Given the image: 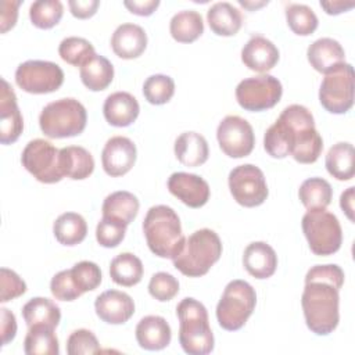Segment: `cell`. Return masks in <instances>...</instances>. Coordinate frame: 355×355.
<instances>
[{"instance_id":"cell-50","label":"cell","mask_w":355,"mask_h":355,"mask_svg":"<svg viewBox=\"0 0 355 355\" xmlns=\"http://www.w3.org/2000/svg\"><path fill=\"white\" fill-rule=\"evenodd\" d=\"M68 6L73 17L85 19L96 14L100 6V1L98 0H69Z\"/></svg>"},{"instance_id":"cell-25","label":"cell","mask_w":355,"mask_h":355,"mask_svg":"<svg viewBox=\"0 0 355 355\" xmlns=\"http://www.w3.org/2000/svg\"><path fill=\"white\" fill-rule=\"evenodd\" d=\"M207 21L214 33L219 36H233L241 28L243 15L232 3L218 1L208 8Z\"/></svg>"},{"instance_id":"cell-53","label":"cell","mask_w":355,"mask_h":355,"mask_svg":"<svg viewBox=\"0 0 355 355\" xmlns=\"http://www.w3.org/2000/svg\"><path fill=\"white\" fill-rule=\"evenodd\" d=\"M354 198H355L354 187H348L345 191L341 193V197H340V207L345 212L349 220H354Z\"/></svg>"},{"instance_id":"cell-18","label":"cell","mask_w":355,"mask_h":355,"mask_svg":"<svg viewBox=\"0 0 355 355\" xmlns=\"http://www.w3.org/2000/svg\"><path fill=\"white\" fill-rule=\"evenodd\" d=\"M97 316L108 324H123L135 313L132 297L119 290H107L94 301Z\"/></svg>"},{"instance_id":"cell-29","label":"cell","mask_w":355,"mask_h":355,"mask_svg":"<svg viewBox=\"0 0 355 355\" xmlns=\"http://www.w3.org/2000/svg\"><path fill=\"white\" fill-rule=\"evenodd\" d=\"M140 202L137 197L126 190H119L108 194L101 207L103 216L112 218L125 223L126 226L136 218Z\"/></svg>"},{"instance_id":"cell-33","label":"cell","mask_w":355,"mask_h":355,"mask_svg":"<svg viewBox=\"0 0 355 355\" xmlns=\"http://www.w3.org/2000/svg\"><path fill=\"white\" fill-rule=\"evenodd\" d=\"M22 316L28 327L33 324H47L55 329L61 319V311L50 298L35 297L22 306Z\"/></svg>"},{"instance_id":"cell-16","label":"cell","mask_w":355,"mask_h":355,"mask_svg":"<svg viewBox=\"0 0 355 355\" xmlns=\"http://www.w3.org/2000/svg\"><path fill=\"white\" fill-rule=\"evenodd\" d=\"M168 190L190 208H200L205 205L209 198V186L207 180L196 173H172L168 179Z\"/></svg>"},{"instance_id":"cell-10","label":"cell","mask_w":355,"mask_h":355,"mask_svg":"<svg viewBox=\"0 0 355 355\" xmlns=\"http://www.w3.org/2000/svg\"><path fill=\"white\" fill-rule=\"evenodd\" d=\"M21 162L42 183H57L64 178L60 166V150L44 139L31 140L22 150Z\"/></svg>"},{"instance_id":"cell-36","label":"cell","mask_w":355,"mask_h":355,"mask_svg":"<svg viewBox=\"0 0 355 355\" xmlns=\"http://www.w3.org/2000/svg\"><path fill=\"white\" fill-rule=\"evenodd\" d=\"M298 197L308 211L326 209V207L331 202L333 189L326 179L315 176L301 183Z\"/></svg>"},{"instance_id":"cell-37","label":"cell","mask_w":355,"mask_h":355,"mask_svg":"<svg viewBox=\"0 0 355 355\" xmlns=\"http://www.w3.org/2000/svg\"><path fill=\"white\" fill-rule=\"evenodd\" d=\"M286 21L290 29L300 36H308L318 28V17L306 4L291 3L286 7Z\"/></svg>"},{"instance_id":"cell-46","label":"cell","mask_w":355,"mask_h":355,"mask_svg":"<svg viewBox=\"0 0 355 355\" xmlns=\"http://www.w3.org/2000/svg\"><path fill=\"white\" fill-rule=\"evenodd\" d=\"M0 282H1V295L0 301L7 302L26 291V283L11 269H0Z\"/></svg>"},{"instance_id":"cell-1","label":"cell","mask_w":355,"mask_h":355,"mask_svg":"<svg viewBox=\"0 0 355 355\" xmlns=\"http://www.w3.org/2000/svg\"><path fill=\"white\" fill-rule=\"evenodd\" d=\"M263 147L273 158L291 155L300 164H312L322 154L323 140L311 111L301 104H291L265 132Z\"/></svg>"},{"instance_id":"cell-40","label":"cell","mask_w":355,"mask_h":355,"mask_svg":"<svg viewBox=\"0 0 355 355\" xmlns=\"http://www.w3.org/2000/svg\"><path fill=\"white\" fill-rule=\"evenodd\" d=\"M143 94L150 104H165L175 94V82L171 76L164 73L151 75L143 83Z\"/></svg>"},{"instance_id":"cell-51","label":"cell","mask_w":355,"mask_h":355,"mask_svg":"<svg viewBox=\"0 0 355 355\" xmlns=\"http://www.w3.org/2000/svg\"><path fill=\"white\" fill-rule=\"evenodd\" d=\"M123 6L133 14L147 17L151 15L159 6V0H125Z\"/></svg>"},{"instance_id":"cell-44","label":"cell","mask_w":355,"mask_h":355,"mask_svg":"<svg viewBox=\"0 0 355 355\" xmlns=\"http://www.w3.org/2000/svg\"><path fill=\"white\" fill-rule=\"evenodd\" d=\"M68 355H82V354H97L100 352V344L93 331L87 329L73 330L67 340Z\"/></svg>"},{"instance_id":"cell-23","label":"cell","mask_w":355,"mask_h":355,"mask_svg":"<svg viewBox=\"0 0 355 355\" xmlns=\"http://www.w3.org/2000/svg\"><path fill=\"white\" fill-rule=\"evenodd\" d=\"M243 265L255 279H268L276 272L277 255L268 243L254 241L244 250Z\"/></svg>"},{"instance_id":"cell-2","label":"cell","mask_w":355,"mask_h":355,"mask_svg":"<svg viewBox=\"0 0 355 355\" xmlns=\"http://www.w3.org/2000/svg\"><path fill=\"white\" fill-rule=\"evenodd\" d=\"M340 288L319 279L305 280L301 305L308 329L318 336L333 333L340 320Z\"/></svg>"},{"instance_id":"cell-13","label":"cell","mask_w":355,"mask_h":355,"mask_svg":"<svg viewBox=\"0 0 355 355\" xmlns=\"http://www.w3.org/2000/svg\"><path fill=\"white\" fill-rule=\"evenodd\" d=\"M229 189L236 202L248 208L261 205L269 194L263 172L252 164L237 165L230 171Z\"/></svg>"},{"instance_id":"cell-48","label":"cell","mask_w":355,"mask_h":355,"mask_svg":"<svg viewBox=\"0 0 355 355\" xmlns=\"http://www.w3.org/2000/svg\"><path fill=\"white\" fill-rule=\"evenodd\" d=\"M21 6V0H3L1 1V15H0V25L1 33H6L11 29L18 18V7Z\"/></svg>"},{"instance_id":"cell-19","label":"cell","mask_w":355,"mask_h":355,"mask_svg":"<svg viewBox=\"0 0 355 355\" xmlns=\"http://www.w3.org/2000/svg\"><path fill=\"white\" fill-rule=\"evenodd\" d=\"M241 61L255 72L266 73L279 61V49L269 39L254 35L241 49Z\"/></svg>"},{"instance_id":"cell-54","label":"cell","mask_w":355,"mask_h":355,"mask_svg":"<svg viewBox=\"0 0 355 355\" xmlns=\"http://www.w3.org/2000/svg\"><path fill=\"white\" fill-rule=\"evenodd\" d=\"M240 6H243L244 8H248V10H254V8H258V7H262L265 4H268V1H245V0H239Z\"/></svg>"},{"instance_id":"cell-41","label":"cell","mask_w":355,"mask_h":355,"mask_svg":"<svg viewBox=\"0 0 355 355\" xmlns=\"http://www.w3.org/2000/svg\"><path fill=\"white\" fill-rule=\"evenodd\" d=\"M72 279L83 294L86 291L96 290L101 283V270L100 266L92 261H80L71 268Z\"/></svg>"},{"instance_id":"cell-14","label":"cell","mask_w":355,"mask_h":355,"mask_svg":"<svg viewBox=\"0 0 355 355\" xmlns=\"http://www.w3.org/2000/svg\"><path fill=\"white\" fill-rule=\"evenodd\" d=\"M216 139L222 151L230 158L250 155L255 144L252 126L239 115H227L219 122Z\"/></svg>"},{"instance_id":"cell-20","label":"cell","mask_w":355,"mask_h":355,"mask_svg":"<svg viewBox=\"0 0 355 355\" xmlns=\"http://www.w3.org/2000/svg\"><path fill=\"white\" fill-rule=\"evenodd\" d=\"M147 47V35L146 31L136 24H121L111 36V49L112 51L123 58L132 60L143 54Z\"/></svg>"},{"instance_id":"cell-12","label":"cell","mask_w":355,"mask_h":355,"mask_svg":"<svg viewBox=\"0 0 355 355\" xmlns=\"http://www.w3.org/2000/svg\"><path fill=\"white\" fill-rule=\"evenodd\" d=\"M15 82L26 93L46 94L61 87L64 71L51 61L28 60L17 67Z\"/></svg>"},{"instance_id":"cell-45","label":"cell","mask_w":355,"mask_h":355,"mask_svg":"<svg viewBox=\"0 0 355 355\" xmlns=\"http://www.w3.org/2000/svg\"><path fill=\"white\" fill-rule=\"evenodd\" d=\"M50 291L60 301H73L82 295L72 279L71 269L61 270L53 276L50 282Z\"/></svg>"},{"instance_id":"cell-49","label":"cell","mask_w":355,"mask_h":355,"mask_svg":"<svg viewBox=\"0 0 355 355\" xmlns=\"http://www.w3.org/2000/svg\"><path fill=\"white\" fill-rule=\"evenodd\" d=\"M0 315H1V322H0L1 344L6 345L7 343L12 341L17 334V320H15V315L7 308H1Z\"/></svg>"},{"instance_id":"cell-26","label":"cell","mask_w":355,"mask_h":355,"mask_svg":"<svg viewBox=\"0 0 355 355\" xmlns=\"http://www.w3.org/2000/svg\"><path fill=\"white\" fill-rule=\"evenodd\" d=\"M175 155L178 161L186 166H200L209 155L205 137L197 132H184L175 140Z\"/></svg>"},{"instance_id":"cell-28","label":"cell","mask_w":355,"mask_h":355,"mask_svg":"<svg viewBox=\"0 0 355 355\" xmlns=\"http://www.w3.org/2000/svg\"><path fill=\"white\" fill-rule=\"evenodd\" d=\"M79 73L82 83L89 90L100 92L111 85L114 79V67L104 55L94 54L82 64Z\"/></svg>"},{"instance_id":"cell-22","label":"cell","mask_w":355,"mask_h":355,"mask_svg":"<svg viewBox=\"0 0 355 355\" xmlns=\"http://www.w3.org/2000/svg\"><path fill=\"white\" fill-rule=\"evenodd\" d=\"M140 112V105L136 97L128 92L111 93L103 105V114L105 121L118 128L129 126L136 121Z\"/></svg>"},{"instance_id":"cell-17","label":"cell","mask_w":355,"mask_h":355,"mask_svg":"<svg viewBox=\"0 0 355 355\" xmlns=\"http://www.w3.org/2000/svg\"><path fill=\"white\" fill-rule=\"evenodd\" d=\"M24 130V119L17 104V96L11 85L1 78L0 89V141L11 144Z\"/></svg>"},{"instance_id":"cell-27","label":"cell","mask_w":355,"mask_h":355,"mask_svg":"<svg viewBox=\"0 0 355 355\" xmlns=\"http://www.w3.org/2000/svg\"><path fill=\"white\" fill-rule=\"evenodd\" d=\"M60 166L64 176L83 180L94 171L93 155L80 146H68L60 150Z\"/></svg>"},{"instance_id":"cell-30","label":"cell","mask_w":355,"mask_h":355,"mask_svg":"<svg viewBox=\"0 0 355 355\" xmlns=\"http://www.w3.org/2000/svg\"><path fill=\"white\" fill-rule=\"evenodd\" d=\"M354 146L348 141L333 144L326 154V169L337 180H349L354 178Z\"/></svg>"},{"instance_id":"cell-11","label":"cell","mask_w":355,"mask_h":355,"mask_svg":"<svg viewBox=\"0 0 355 355\" xmlns=\"http://www.w3.org/2000/svg\"><path fill=\"white\" fill-rule=\"evenodd\" d=\"M283 93L280 80L269 73L243 79L236 87V100L247 111H265L275 107Z\"/></svg>"},{"instance_id":"cell-6","label":"cell","mask_w":355,"mask_h":355,"mask_svg":"<svg viewBox=\"0 0 355 355\" xmlns=\"http://www.w3.org/2000/svg\"><path fill=\"white\" fill-rule=\"evenodd\" d=\"M87 122L86 108L72 97L49 103L39 115V126L50 139H64L80 135Z\"/></svg>"},{"instance_id":"cell-31","label":"cell","mask_w":355,"mask_h":355,"mask_svg":"<svg viewBox=\"0 0 355 355\" xmlns=\"http://www.w3.org/2000/svg\"><path fill=\"white\" fill-rule=\"evenodd\" d=\"M26 355H58L60 345L54 327L47 324L29 326L24 341Z\"/></svg>"},{"instance_id":"cell-9","label":"cell","mask_w":355,"mask_h":355,"mask_svg":"<svg viewBox=\"0 0 355 355\" xmlns=\"http://www.w3.org/2000/svg\"><path fill=\"white\" fill-rule=\"evenodd\" d=\"M322 107L331 114H345L354 105V69L348 62L337 65L324 78L319 89Z\"/></svg>"},{"instance_id":"cell-21","label":"cell","mask_w":355,"mask_h":355,"mask_svg":"<svg viewBox=\"0 0 355 355\" xmlns=\"http://www.w3.org/2000/svg\"><path fill=\"white\" fill-rule=\"evenodd\" d=\"M137 344L147 351H159L169 345L172 338L171 326L166 319L158 315H148L140 319L136 326Z\"/></svg>"},{"instance_id":"cell-52","label":"cell","mask_w":355,"mask_h":355,"mask_svg":"<svg viewBox=\"0 0 355 355\" xmlns=\"http://www.w3.org/2000/svg\"><path fill=\"white\" fill-rule=\"evenodd\" d=\"M355 6L354 1H343V0H333V1H320V7L330 15H337L345 12L347 10Z\"/></svg>"},{"instance_id":"cell-5","label":"cell","mask_w":355,"mask_h":355,"mask_svg":"<svg viewBox=\"0 0 355 355\" xmlns=\"http://www.w3.org/2000/svg\"><path fill=\"white\" fill-rule=\"evenodd\" d=\"M222 255V241L211 229H200L186 237L182 251L172 259L173 266L189 277H200L208 273L211 266Z\"/></svg>"},{"instance_id":"cell-35","label":"cell","mask_w":355,"mask_h":355,"mask_svg":"<svg viewBox=\"0 0 355 355\" xmlns=\"http://www.w3.org/2000/svg\"><path fill=\"white\" fill-rule=\"evenodd\" d=\"M110 276L114 283L123 287H132L143 277V263L135 254L121 252L112 258L110 263Z\"/></svg>"},{"instance_id":"cell-39","label":"cell","mask_w":355,"mask_h":355,"mask_svg":"<svg viewBox=\"0 0 355 355\" xmlns=\"http://www.w3.org/2000/svg\"><path fill=\"white\" fill-rule=\"evenodd\" d=\"M58 54L65 62L73 67H82V64L96 53L93 44L85 37L68 36L61 40L58 46Z\"/></svg>"},{"instance_id":"cell-8","label":"cell","mask_w":355,"mask_h":355,"mask_svg":"<svg viewBox=\"0 0 355 355\" xmlns=\"http://www.w3.org/2000/svg\"><path fill=\"white\" fill-rule=\"evenodd\" d=\"M302 232L315 255L326 257L337 252L343 243V230L337 216L326 209L308 211L302 216Z\"/></svg>"},{"instance_id":"cell-43","label":"cell","mask_w":355,"mask_h":355,"mask_svg":"<svg viewBox=\"0 0 355 355\" xmlns=\"http://www.w3.org/2000/svg\"><path fill=\"white\" fill-rule=\"evenodd\" d=\"M148 293L153 298L161 302L169 301L179 293V282L171 273L157 272L150 279Z\"/></svg>"},{"instance_id":"cell-42","label":"cell","mask_w":355,"mask_h":355,"mask_svg":"<svg viewBox=\"0 0 355 355\" xmlns=\"http://www.w3.org/2000/svg\"><path fill=\"white\" fill-rule=\"evenodd\" d=\"M126 233V225L112 218L103 216L96 227L97 243L105 248H114L122 243Z\"/></svg>"},{"instance_id":"cell-4","label":"cell","mask_w":355,"mask_h":355,"mask_svg":"<svg viewBox=\"0 0 355 355\" xmlns=\"http://www.w3.org/2000/svg\"><path fill=\"white\" fill-rule=\"evenodd\" d=\"M179 318V343L189 355H207L214 349V334L207 308L191 297L183 298L176 306Z\"/></svg>"},{"instance_id":"cell-38","label":"cell","mask_w":355,"mask_h":355,"mask_svg":"<svg viewBox=\"0 0 355 355\" xmlns=\"http://www.w3.org/2000/svg\"><path fill=\"white\" fill-rule=\"evenodd\" d=\"M64 12V6L60 0H37L29 7V18L36 28L50 29L55 26Z\"/></svg>"},{"instance_id":"cell-24","label":"cell","mask_w":355,"mask_h":355,"mask_svg":"<svg viewBox=\"0 0 355 355\" xmlns=\"http://www.w3.org/2000/svg\"><path fill=\"white\" fill-rule=\"evenodd\" d=\"M309 64L318 72L327 73L337 65L345 62V51L343 46L333 37H320L309 44L306 50Z\"/></svg>"},{"instance_id":"cell-32","label":"cell","mask_w":355,"mask_h":355,"mask_svg":"<svg viewBox=\"0 0 355 355\" xmlns=\"http://www.w3.org/2000/svg\"><path fill=\"white\" fill-rule=\"evenodd\" d=\"M169 32L176 42L191 43L204 32L202 17L196 10L178 11L169 22Z\"/></svg>"},{"instance_id":"cell-34","label":"cell","mask_w":355,"mask_h":355,"mask_svg":"<svg viewBox=\"0 0 355 355\" xmlns=\"http://www.w3.org/2000/svg\"><path fill=\"white\" fill-rule=\"evenodd\" d=\"M53 233L60 244L72 247L85 240L87 225L80 214L64 212L55 219L53 225Z\"/></svg>"},{"instance_id":"cell-3","label":"cell","mask_w":355,"mask_h":355,"mask_svg":"<svg viewBox=\"0 0 355 355\" xmlns=\"http://www.w3.org/2000/svg\"><path fill=\"white\" fill-rule=\"evenodd\" d=\"M143 233L153 254L173 259L183 248L186 237L178 214L168 205L151 207L143 220Z\"/></svg>"},{"instance_id":"cell-15","label":"cell","mask_w":355,"mask_h":355,"mask_svg":"<svg viewBox=\"0 0 355 355\" xmlns=\"http://www.w3.org/2000/svg\"><path fill=\"white\" fill-rule=\"evenodd\" d=\"M137 157V150L135 143L125 136H114L107 140L103 153H101V164L103 169L107 175L112 178L122 176L128 173Z\"/></svg>"},{"instance_id":"cell-7","label":"cell","mask_w":355,"mask_h":355,"mask_svg":"<svg viewBox=\"0 0 355 355\" xmlns=\"http://www.w3.org/2000/svg\"><path fill=\"white\" fill-rule=\"evenodd\" d=\"M255 304L257 294L248 282L240 279L229 282L216 305L219 326L229 331L241 329L252 315Z\"/></svg>"},{"instance_id":"cell-47","label":"cell","mask_w":355,"mask_h":355,"mask_svg":"<svg viewBox=\"0 0 355 355\" xmlns=\"http://www.w3.org/2000/svg\"><path fill=\"white\" fill-rule=\"evenodd\" d=\"M312 279L326 280L333 283L336 287L341 288L344 284V272L338 265H334V263L315 265L305 275V280H312Z\"/></svg>"}]
</instances>
